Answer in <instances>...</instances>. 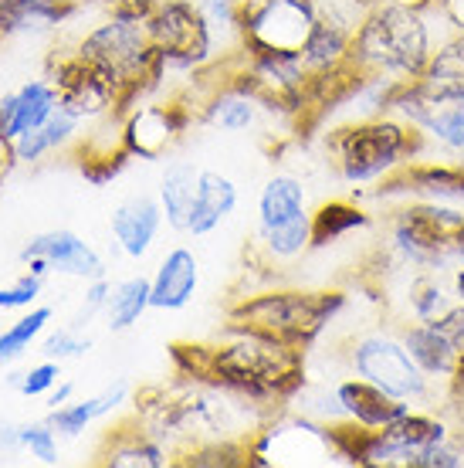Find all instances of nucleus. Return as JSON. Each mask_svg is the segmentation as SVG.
Here are the masks:
<instances>
[{"label":"nucleus","instance_id":"obj_44","mask_svg":"<svg viewBox=\"0 0 464 468\" xmlns=\"http://www.w3.org/2000/svg\"><path fill=\"white\" fill-rule=\"evenodd\" d=\"M4 41H7V35H4V27H0V45H4Z\"/></svg>","mask_w":464,"mask_h":468},{"label":"nucleus","instance_id":"obj_40","mask_svg":"<svg viewBox=\"0 0 464 468\" xmlns=\"http://www.w3.org/2000/svg\"><path fill=\"white\" fill-rule=\"evenodd\" d=\"M14 166H17V156H14V143H7L0 136V187H4V180L14 174Z\"/></svg>","mask_w":464,"mask_h":468},{"label":"nucleus","instance_id":"obj_15","mask_svg":"<svg viewBox=\"0 0 464 468\" xmlns=\"http://www.w3.org/2000/svg\"><path fill=\"white\" fill-rule=\"evenodd\" d=\"M17 258H21L24 269L41 275V279L65 275V279L92 282L109 275L102 251L92 241H85L79 231H71V228H51V231L27 238V245L21 248Z\"/></svg>","mask_w":464,"mask_h":468},{"label":"nucleus","instance_id":"obj_21","mask_svg":"<svg viewBox=\"0 0 464 468\" xmlns=\"http://www.w3.org/2000/svg\"><path fill=\"white\" fill-rule=\"evenodd\" d=\"M200 289V258L194 248L174 245L150 275V303L156 313H184Z\"/></svg>","mask_w":464,"mask_h":468},{"label":"nucleus","instance_id":"obj_1","mask_svg":"<svg viewBox=\"0 0 464 468\" xmlns=\"http://www.w3.org/2000/svg\"><path fill=\"white\" fill-rule=\"evenodd\" d=\"M170 363L176 377L221 387L265 418L291 404L309 380L305 350L241 329H227L221 340L210 343H174Z\"/></svg>","mask_w":464,"mask_h":468},{"label":"nucleus","instance_id":"obj_16","mask_svg":"<svg viewBox=\"0 0 464 468\" xmlns=\"http://www.w3.org/2000/svg\"><path fill=\"white\" fill-rule=\"evenodd\" d=\"M370 200H441L464 207V160L417 156L366 194ZM363 197V200H366Z\"/></svg>","mask_w":464,"mask_h":468},{"label":"nucleus","instance_id":"obj_34","mask_svg":"<svg viewBox=\"0 0 464 468\" xmlns=\"http://www.w3.org/2000/svg\"><path fill=\"white\" fill-rule=\"evenodd\" d=\"M37 346H41V356L65 363V360H79V356H85V353L92 350V336H89L85 329L65 323V326L47 329Z\"/></svg>","mask_w":464,"mask_h":468},{"label":"nucleus","instance_id":"obj_12","mask_svg":"<svg viewBox=\"0 0 464 468\" xmlns=\"http://www.w3.org/2000/svg\"><path fill=\"white\" fill-rule=\"evenodd\" d=\"M45 75L58 89L61 106L69 109L71 116H79L85 126H95V122H102L109 116H119V106H122L119 85L105 71L89 65L75 48L65 51V55H51Z\"/></svg>","mask_w":464,"mask_h":468},{"label":"nucleus","instance_id":"obj_24","mask_svg":"<svg viewBox=\"0 0 464 468\" xmlns=\"http://www.w3.org/2000/svg\"><path fill=\"white\" fill-rule=\"evenodd\" d=\"M89 0H0L4 35H45L75 21Z\"/></svg>","mask_w":464,"mask_h":468},{"label":"nucleus","instance_id":"obj_26","mask_svg":"<svg viewBox=\"0 0 464 468\" xmlns=\"http://www.w3.org/2000/svg\"><path fill=\"white\" fill-rule=\"evenodd\" d=\"M373 228V211L363 197H329L312 207V251L346 241L349 234Z\"/></svg>","mask_w":464,"mask_h":468},{"label":"nucleus","instance_id":"obj_32","mask_svg":"<svg viewBox=\"0 0 464 468\" xmlns=\"http://www.w3.org/2000/svg\"><path fill=\"white\" fill-rule=\"evenodd\" d=\"M61 438L51 421H21V455H31L37 465H61Z\"/></svg>","mask_w":464,"mask_h":468},{"label":"nucleus","instance_id":"obj_41","mask_svg":"<svg viewBox=\"0 0 464 468\" xmlns=\"http://www.w3.org/2000/svg\"><path fill=\"white\" fill-rule=\"evenodd\" d=\"M156 0H105V7H126V11H142L150 14Z\"/></svg>","mask_w":464,"mask_h":468},{"label":"nucleus","instance_id":"obj_8","mask_svg":"<svg viewBox=\"0 0 464 468\" xmlns=\"http://www.w3.org/2000/svg\"><path fill=\"white\" fill-rule=\"evenodd\" d=\"M146 27L160 58L163 79H194L197 71L221 61L217 37L197 0H156Z\"/></svg>","mask_w":464,"mask_h":468},{"label":"nucleus","instance_id":"obj_11","mask_svg":"<svg viewBox=\"0 0 464 468\" xmlns=\"http://www.w3.org/2000/svg\"><path fill=\"white\" fill-rule=\"evenodd\" d=\"M190 122H200V92L190 85L170 99H142L122 116V143L132 160H160L174 150Z\"/></svg>","mask_w":464,"mask_h":468},{"label":"nucleus","instance_id":"obj_13","mask_svg":"<svg viewBox=\"0 0 464 468\" xmlns=\"http://www.w3.org/2000/svg\"><path fill=\"white\" fill-rule=\"evenodd\" d=\"M319 17V0H241V48L302 51Z\"/></svg>","mask_w":464,"mask_h":468},{"label":"nucleus","instance_id":"obj_9","mask_svg":"<svg viewBox=\"0 0 464 468\" xmlns=\"http://www.w3.org/2000/svg\"><path fill=\"white\" fill-rule=\"evenodd\" d=\"M386 112L417 129L427 143V156L464 160V85L430 82L424 75L406 79L396 82Z\"/></svg>","mask_w":464,"mask_h":468},{"label":"nucleus","instance_id":"obj_20","mask_svg":"<svg viewBox=\"0 0 464 468\" xmlns=\"http://www.w3.org/2000/svg\"><path fill=\"white\" fill-rule=\"evenodd\" d=\"M58 106V89H55V82L47 75L27 79L17 89L0 95V136L7 143L21 140L24 133L45 126Z\"/></svg>","mask_w":464,"mask_h":468},{"label":"nucleus","instance_id":"obj_33","mask_svg":"<svg viewBox=\"0 0 464 468\" xmlns=\"http://www.w3.org/2000/svg\"><path fill=\"white\" fill-rule=\"evenodd\" d=\"M424 79H430V82L464 85V31H451V35L438 45L427 71H424Z\"/></svg>","mask_w":464,"mask_h":468},{"label":"nucleus","instance_id":"obj_3","mask_svg":"<svg viewBox=\"0 0 464 468\" xmlns=\"http://www.w3.org/2000/svg\"><path fill=\"white\" fill-rule=\"evenodd\" d=\"M322 146L336 176L360 197H366L376 184H384L404 164L427 156L424 136L394 112L346 119L325 133Z\"/></svg>","mask_w":464,"mask_h":468},{"label":"nucleus","instance_id":"obj_36","mask_svg":"<svg viewBox=\"0 0 464 468\" xmlns=\"http://www.w3.org/2000/svg\"><path fill=\"white\" fill-rule=\"evenodd\" d=\"M41 292H45V279L24 269L7 285H0V313H24L41 303Z\"/></svg>","mask_w":464,"mask_h":468},{"label":"nucleus","instance_id":"obj_35","mask_svg":"<svg viewBox=\"0 0 464 468\" xmlns=\"http://www.w3.org/2000/svg\"><path fill=\"white\" fill-rule=\"evenodd\" d=\"M61 360H41V363H31L27 370H21V374H14L7 384L21 394V398H31V400H45L51 390H55V384L61 380Z\"/></svg>","mask_w":464,"mask_h":468},{"label":"nucleus","instance_id":"obj_2","mask_svg":"<svg viewBox=\"0 0 464 468\" xmlns=\"http://www.w3.org/2000/svg\"><path fill=\"white\" fill-rule=\"evenodd\" d=\"M448 35H451V24L444 21L438 7L417 11L404 4L373 0L349 45V61L363 75H386L396 82L420 79Z\"/></svg>","mask_w":464,"mask_h":468},{"label":"nucleus","instance_id":"obj_10","mask_svg":"<svg viewBox=\"0 0 464 468\" xmlns=\"http://www.w3.org/2000/svg\"><path fill=\"white\" fill-rule=\"evenodd\" d=\"M336 452L325 421L312 414H285V408L258 424L248 438V465H332Z\"/></svg>","mask_w":464,"mask_h":468},{"label":"nucleus","instance_id":"obj_27","mask_svg":"<svg viewBox=\"0 0 464 468\" xmlns=\"http://www.w3.org/2000/svg\"><path fill=\"white\" fill-rule=\"evenodd\" d=\"M197 180H200V166L190 164V160L166 164V170H163V176H160L156 200H160V207H163L166 228H174L176 234H186L190 207H194V197H197Z\"/></svg>","mask_w":464,"mask_h":468},{"label":"nucleus","instance_id":"obj_39","mask_svg":"<svg viewBox=\"0 0 464 468\" xmlns=\"http://www.w3.org/2000/svg\"><path fill=\"white\" fill-rule=\"evenodd\" d=\"M71 398H79V384H75V380H65V377H61L58 384H55V390H51V394L45 398V408L47 410H51V408H61V404H69Z\"/></svg>","mask_w":464,"mask_h":468},{"label":"nucleus","instance_id":"obj_6","mask_svg":"<svg viewBox=\"0 0 464 468\" xmlns=\"http://www.w3.org/2000/svg\"><path fill=\"white\" fill-rule=\"evenodd\" d=\"M312 251V204L295 174H275L258 190L255 245L251 258L258 271H281Z\"/></svg>","mask_w":464,"mask_h":468},{"label":"nucleus","instance_id":"obj_4","mask_svg":"<svg viewBox=\"0 0 464 468\" xmlns=\"http://www.w3.org/2000/svg\"><path fill=\"white\" fill-rule=\"evenodd\" d=\"M346 289L275 285V289L237 295L224 309V319H227V329H241V333L289 343L295 350H309L312 343H319L325 329L346 313Z\"/></svg>","mask_w":464,"mask_h":468},{"label":"nucleus","instance_id":"obj_31","mask_svg":"<svg viewBox=\"0 0 464 468\" xmlns=\"http://www.w3.org/2000/svg\"><path fill=\"white\" fill-rule=\"evenodd\" d=\"M404 299L410 319H434L458 303L454 299V285L441 279V271H414Z\"/></svg>","mask_w":464,"mask_h":468},{"label":"nucleus","instance_id":"obj_29","mask_svg":"<svg viewBox=\"0 0 464 468\" xmlns=\"http://www.w3.org/2000/svg\"><path fill=\"white\" fill-rule=\"evenodd\" d=\"M51 326H55V309L45 303H37V305H31V309H24V313H17V319H11L7 326L0 329V363L21 360L31 346L41 343V336H45Z\"/></svg>","mask_w":464,"mask_h":468},{"label":"nucleus","instance_id":"obj_14","mask_svg":"<svg viewBox=\"0 0 464 468\" xmlns=\"http://www.w3.org/2000/svg\"><path fill=\"white\" fill-rule=\"evenodd\" d=\"M454 424L438 408H410L400 421L386 428H373L366 445V465L370 468H410L414 458L427 448L451 441Z\"/></svg>","mask_w":464,"mask_h":468},{"label":"nucleus","instance_id":"obj_38","mask_svg":"<svg viewBox=\"0 0 464 468\" xmlns=\"http://www.w3.org/2000/svg\"><path fill=\"white\" fill-rule=\"evenodd\" d=\"M0 455L4 458L21 455V421L0 418Z\"/></svg>","mask_w":464,"mask_h":468},{"label":"nucleus","instance_id":"obj_23","mask_svg":"<svg viewBox=\"0 0 464 468\" xmlns=\"http://www.w3.org/2000/svg\"><path fill=\"white\" fill-rule=\"evenodd\" d=\"M241 204V190L231 176L221 170H200L197 180V197L190 207V221H186V234L190 238H210V234L231 221L234 211Z\"/></svg>","mask_w":464,"mask_h":468},{"label":"nucleus","instance_id":"obj_18","mask_svg":"<svg viewBox=\"0 0 464 468\" xmlns=\"http://www.w3.org/2000/svg\"><path fill=\"white\" fill-rule=\"evenodd\" d=\"M163 228H166V218H163L160 200L146 197V194L126 197L122 204H116V211L109 214L112 248L126 261H142V258L150 255L156 241H160Z\"/></svg>","mask_w":464,"mask_h":468},{"label":"nucleus","instance_id":"obj_30","mask_svg":"<svg viewBox=\"0 0 464 468\" xmlns=\"http://www.w3.org/2000/svg\"><path fill=\"white\" fill-rule=\"evenodd\" d=\"M180 468H244L248 465V438H207L184 445L174 455Z\"/></svg>","mask_w":464,"mask_h":468},{"label":"nucleus","instance_id":"obj_37","mask_svg":"<svg viewBox=\"0 0 464 468\" xmlns=\"http://www.w3.org/2000/svg\"><path fill=\"white\" fill-rule=\"evenodd\" d=\"M109 292H112V279H109V275L85 282V292H81L79 316L71 319V326L85 329L95 316H102V313H105V303H109Z\"/></svg>","mask_w":464,"mask_h":468},{"label":"nucleus","instance_id":"obj_43","mask_svg":"<svg viewBox=\"0 0 464 468\" xmlns=\"http://www.w3.org/2000/svg\"><path fill=\"white\" fill-rule=\"evenodd\" d=\"M451 285H454V299L464 305V265L451 271Z\"/></svg>","mask_w":464,"mask_h":468},{"label":"nucleus","instance_id":"obj_19","mask_svg":"<svg viewBox=\"0 0 464 468\" xmlns=\"http://www.w3.org/2000/svg\"><path fill=\"white\" fill-rule=\"evenodd\" d=\"M329 390H332L339 418H349L363 428H386V424L400 421L410 408H417L410 400L390 398L386 390H380L376 384L356 374H343L336 380H329Z\"/></svg>","mask_w":464,"mask_h":468},{"label":"nucleus","instance_id":"obj_25","mask_svg":"<svg viewBox=\"0 0 464 468\" xmlns=\"http://www.w3.org/2000/svg\"><path fill=\"white\" fill-rule=\"evenodd\" d=\"M81 129H85V122H81L79 116H71L65 106H58L55 116L47 119L45 126L31 129V133H24L21 140H14L17 166H37V164H45L47 156H58V153L69 156L71 146L85 136Z\"/></svg>","mask_w":464,"mask_h":468},{"label":"nucleus","instance_id":"obj_42","mask_svg":"<svg viewBox=\"0 0 464 468\" xmlns=\"http://www.w3.org/2000/svg\"><path fill=\"white\" fill-rule=\"evenodd\" d=\"M386 4H404V7H417V11H434L441 0H386Z\"/></svg>","mask_w":464,"mask_h":468},{"label":"nucleus","instance_id":"obj_28","mask_svg":"<svg viewBox=\"0 0 464 468\" xmlns=\"http://www.w3.org/2000/svg\"><path fill=\"white\" fill-rule=\"evenodd\" d=\"M153 309L150 303V275H126V279H112V292L105 303V329L109 333H129L146 313Z\"/></svg>","mask_w":464,"mask_h":468},{"label":"nucleus","instance_id":"obj_22","mask_svg":"<svg viewBox=\"0 0 464 468\" xmlns=\"http://www.w3.org/2000/svg\"><path fill=\"white\" fill-rule=\"evenodd\" d=\"M129 398H132L129 384L126 380H116V384L102 387L99 394H89V398H71L69 404L51 408L47 410V421H51V428H55L65 441H75V438H81L92 424L116 418L119 410L129 404Z\"/></svg>","mask_w":464,"mask_h":468},{"label":"nucleus","instance_id":"obj_5","mask_svg":"<svg viewBox=\"0 0 464 468\" xmlns=\"http://www.w3.org/2000/svg\"><path fill=\"white\" fill-rule=\"evenodd\" d=\"M380 258L406 271H454L464 265V207L441 200H396L384 218Z\"/></svg>","mask_w":464,"mask_h":468},{"label":"nucleus","instance_id":"obj_7","mask_svg":"<svg viewBox=\"0 0 464 468\" xmlns=\"http://www.w3.org/2000/svg\"><path fill=\"white\" fill-rule=\"evenodd\" d=\"M336 360L343 363V374L363 377L386 390L390 398L410 400L417 408H448L441 384H434L420 370V363L410 356L406 343L394 329H363L356 336H349L346 346L336 353Z\"/></svg>","mask_w":464,"mask_h":468},{"label":"nucleus","instance_id":"obj_17","mask_svg":"<svg viewBox=\"0 0 464 468\" xmlns=\"http://www.w3.org/2000/svg\"><path fill=\"white\" fill-rule=\"evenodd\" d=\"M99 465L105 468H166L174 465V448L160 441L146 424L129 410L102 434Z\"/></svg>","mask_w":464,"mask_h":468}]
</instances>
